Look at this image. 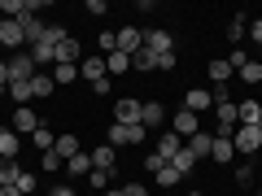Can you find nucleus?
Masks as SVG:
<instances>
[{"mask_svg":"<svg viewBox=\"0 0 262 196\" xmlns=\"http://www.w3.org/2000/svg\"><path fill=\"white\" fill-rule=\"evenodd\" d=\"M75 79H79V65H61V61L53 65V83H75Z\"/></svg>","mask_w":262,"mask_h":196,"instance_id":"30","label":"nucleus"},{"mask_svg":"<svg viewBox=\"0 0 262 196\" xmlns=\"http://www.w3.org/2000/svg\"><path fill=\"white\" fill-rule=\"evenodd\" d=\"M0 131H5V127H0Z\"/></svg>","mask_w":262,"mask_h":196,"instance_id":"54","label":"nucleus"},{"mask_svg":"<svg viewBox=\"0 0 262 196\" xmlns=\"http://www.w3.org/2000/svg\"><path fill=\"white\" fill-rule=\"evenodd\" d=\"M114 48H118V35H114V31H105V35H101V57L114 53Z\"/></svg>","mask_w":262,"mask_h":196,"instance_id":"40","label":"nucleus"},{"mask_svg":"<svg viewBox=\"0 0 262 196\" xmlns=\"http://www.w3.org/2000/svg\"><path fill=\"white\" fill-rule=\"evenodd\" d=\"M184 109H192V113H206V109H214V96H210L206 87H192V92L184 96Z\"/></svg>","mask_w":262,"mask_h":196,"instance_id":"15","label":"nucleus"},{"mask_svg":"<svg viewBox=\"0 0 262 196\" xmlns=\"http://www.w3.org/2000/svg\"><path fill=\"white\" fill-rule=\"evenodd\" d=\"M61 39H66V31L57 27V22H48V27H44V35H39L35 44L27 48V53H31V61H35V65H57V44H61Z\"/></svg>","mask_w":262,"mask_h":196,"instance_id":"1","label":"nucleus"},{"mask_svg":"<svg viewBox=\"0 0 262 196\" xmlns=\"http://www.w3.org/2000/svg\"><path fill=\"white\" fill-rule=\"evenodd\" d=\"M140 127H144V131H149V127H166V105L144 101V109H140Z\"/></svg>","mask_w":262,"mask_h":196,"instance_id":"14","label":"nucleus"},{"mask_svg":"<svg viewBox=\"0 0 262 196\" xmlns=\"http://www.w3.org/2000/svg\"><path fill=\"white\" fill-rule=\"evenodd\" d=\"M22 44H27V31H22V22H9V18H5V27H0V48H13V53H22Z\"/></svg>","mask_w":262,"mask_h":196,"instance_id":"9","label":"nucleus"},{"mask_svg":"<svg viewBox=\"0 0 262 196\" xmlns=\"http://www.w3.org/2000/svg\"><path fill=\"white\" fill-rule=\"evenodd\" d=\"M232 144H236V153H258L262 149V131L258 127H236Z\"/></svg>","mask_w":262,"mask_h":196,"instance_id":"8","label":"nucleus"},{"mask_svg":"<svg viewBox=\"0 0 262 196\" xmlns=\"http://www.w3.org/2000/svg\"><path fill=\"white\" fill-rule=\"evenodd\" d=\"M170 166H175V170H179V175H184V179H188V175H192V166H196V157H192V153H188V149H179V153H175V157H170Z\"/></svg>","mask_w":262,"mask_h":196,"instance_id":"29","label":"nucleus"},{"mask_svg":"<svg viewBox=\"0 0 262 196\" xmlns=\"http://www.w3.org/2000/svg\"><path fill=\"white\" fill-rule=\"evenodd\" d=\"M88 179H92V187H96V192H105V187L114 183V175H105V170H92Z\"/></svg>","mask_w":262,"mask_h":196,"instance_id":"39","label":"nucleus"},{"mask_svg":"<svg viewBox=\"0 0 262 196\" xmlns=\"http://www.w3.org/2000/svg\"><path fill=\"white\" fill-rule=\"evenodd\" d=\"M114 35H118V53H127V57H136L144 48V31H136V27H122Z\"/></svg>","mask_w":262,"mask_h":196,"instance_id":"10","label":"nucleus"},{"mask_svg":"<svg viewBox=\"0 0 262 196\" xmlns=\"http://www.w3.org/2000/svg\"><path fill=\"white\" fill-rule=\"evenodd\" d=\"M236 75H241V83H262V65L258 61H245Z\"/></svg>","mask_w":262,"mask_h":196,"instance_id":"32","label":"nucleus"},{"mask_svg":"<svg viewBox=\"0 0 262 196\" xmlns=\"http://www.w3.org/2000/svg\"><path fill=\"white\" fill-rule=\"evenodd\" d=\"M210 161H219V166L236 161V144H232V140H214V149H210Z\"/></svg>","mask_w":262,"mask_h":196,"instance_id":"22","label":"nucleus"},{"mask_svg":"<svg viewBox=\"0 0 262 196\" xmlns=\"http://www.w3.org/2000/svg\"><path fill=\"white\" fill-rule=\"evenodd\" d=\"M9 96H13V105H31V101H35L31 83H9Z\"/></svg>","mask_w":262,"mask_h":196,"instance_id":"31","label":"nucleus"},{"mask_svg":"<svg viewBox=\"0 0 262 196\" xmlns=\"http://www.w3.org/2000/svg\"><path fill=\"white\" fill-rule=\"evenodd\" d=\"M179 149H184V140H179L175 131H170V127H166V131H162V140H158V149H153V153H162V157H166V161H170V157H175V153H179Z\"/></svg>","mask_w":262,"mask_h":196,"instance_id":"19","label":"nucleus"},{"mask_svg":"<svg viewBox=\"0 0 262 196\" xmlns=\"http://www.w3.org/2000/svg\"><path fill=\"white\" fill-rule=\"evenodd\" d=\"M162 166H166V157H162V153H144V170H149V175H158Z\"/></svg>","mask_w":262,"mask_h":196,"instance_id":"38","label":"nucleus"},{"mask_svg":"<svg viewBox=\"0 0 262 196\" xmlns=\"http://www.w3.org/2000/svg\"><path fill=\"white\" fill-rule=\"evenodd\" d=\"M131 65H136L140 75H149V70H158V53H149V48H140V53L131 57Z\"/></svg>","mask_w":262,"mask_h":196,"instance_id":"27","label":"nucleus"},{"mask_svg":"<svg viewBox=\"0 0 262 196\" xmlns=\"http://www.w3.org/2000/svg\"><path fill=\"white\" fill-rule=\"evenodd\" d=\"M35 75H39V65L31 61V53H27V48L9 57V83H31Z\"/></svg>","mask_w":262,"mask_h":196,"instance_id":"3","label":"nucleus"},{"mask_svg":"<svg viewBox=\"0 0 262 196\" xmlns=\"http://www.w3.org/2000/svg\"><path fill=\"white\" fill-rule=\"evenodd\" d=\"M184 149L201 161V157H210V149H214V135H210V131H196V135H188V140H184Z\"/></svg>","mask_w":262,"mask_h":196,"instance_id":"12","label":"nucleus"},{"mask_svg":"<svg viewBox=\"0 0 262 196\" xmlns=\"http://www.w3.org/2000/svg\"><path fill=\"white\" fill-rule=\"evenodd\" d=\"M179 183H184V175H179V170L170 166V161L158 170V175H153V187H162V192H166V187H179Z\"/></svg>","mask_w":262,"mask_h":196,"instance_id":"20","label":"nucleus"},{"mask_svg":"<svg viewBox=\"0 0 262 196\" xmlns=\"http://www.w3.org/2000/svg\"><path fill=\"white\" fill-rule=\"evenodd\" d=\"M101 196H122V187H105V192Z\"/></svg>","mask_w":262,"mask_h":196,"instance_id":"48","label":"nucleus"},{"mask_svg":"<svg viewBox=\"0 0 262 196\" xmlns=\"http://www.w3.org/2000/svg\"><path fill=\"white\" fill-rule=\"evenodd\" d=\"M253 61H258V65H262V48H258V57H253Z\"/></svg>","mask_w":262,"mask_h":196,"instance_id":"49","label":"nucleus"},{"mask_svg":"<svg viewBox=\"0 0 262 196\" xmlns=\"http://www.w3.org/2000/svg\"><path fill=\"white\" fill-rule=\"evenodd\" d=\"M140 109H144V101H136V96H118V101H114V122L136 127V122H140Z\"/></svg>","mask_w":262,"mask_h":196,"instance_id":"5","label":"nucleus"},{"mask_svg":"<svg viewBox=\"0 0 262 196\" xmlns=\"http://www.w3.org/2000/svg\"><path fill=\"white\" fill-rule=\"evenodd\" d=\"M57 61H61V65H79V61H83V48H79L75 35H66L61 44H57Z\"/></svg>","mask_w":262,"mask_h":196,"instance_id":"13","label":"nucleus"},{"mask_svg":"<svg viewBox=\"0 0 262 196\" xmlns=\"http://www.w3.org/2000/svg\"><path fill=\"white\" fill-rule=\"evenodd\" d=\"M249 39L262 48V18H253V22H249Z\"/></svg>","mask_w":262,"mask_h":196,"instance_id":"43","label":"nucleus"},{"mask_svg":"<svg viewBox=\"0 0 262 196\" xmlns=\"http://www.w3.org/2000/svg\"><path fill=\"white\" fill-rule=\"evenodd\" d=\"M31 144H35L39 153H48V149H53V144H57V135H53V131H48V127H39L35 135H31Z\"/></svg>","mask_w":262,"mask_h":196,"instance_id":"33","label":"nucleus"},{"mask_svg":"<svg viewBox=\"0 0 262 196\" xmlns=\"http://www.w3.org/2000/svg\"><path fill=\"white\" fill-rule=\"evenodd\" d=\"M258 118H262V101H241L236 105V122L241 127H258Z\"/></svg>","mask_w":262,"mask_h":196,"instance_id":"17","label":"nucleus"},{"mask_svg":"<svg viewBox=\"0 0 262 196\" xmlns=\"http://www.w3.org/2000/svg\"><path fill=\"white\" fill-rule=\"evenodd\" d=\"M53 196H75V187H66V183H61V187H53Z\"/></svg>","mask_w":262,"mask_h":196,"instance_id":"47","label":"nucleus"},{"mask_svg":"<svg viewBox=\"0 0 262 196\" xmlns=\"http://www.w3.org/2000/svg\"><path fill=\"white\" fill-rule=\"evenodd\" d=\"M61 153H57V149H48V153H39V166H44V170H61Z\"/></svg>","mask_w":262,"mask_h":196,"instance_id":"36","label":"nucleus"},{"mask_svg":"<svg viewBox=\"0 0 262 196\" xmlns=\"http://www.w3.org/2000/svg\"><path fill=\"white\" fill-rule=\"evenodd\" d=\"M245 61H253V57H249V48H241V44H236L232 53H227V65H232V70H241Z\"/></svg>","mask_w":262,"mask_h":196,"instance_id":"35","label":"nucleus"},{"mask_svg":"<svg viewBox=\"0 0 262 196\" xmlns=\"http://www.w3.org/2000/svg\"><path fill=\"white\" fill-rule=\"evenodd\" d=\"M258 196H262V192H258Z\"/></svg>","mask_w":262,"mask_h":196,"instance_id":"55","label":"nucleus"},{"mask_svg":"<svg viewBox=\"0 0 262 196\" xmlns=\"http://www.w3.org/2000/svg\"><path fill=\"white\" fill-rule=\"evenodd\" d=\"M144 48H149V53H175V39L166 35V31H144Z\"/></svg>","mask_w":262,"mask_h":196,"instance_id":"16","label":"nucleus"},{"mask_svg":"<svg viewBox=\"0 0 262 196\" xmlns=\"http://www.w3.org/2000/svg\"><path fill=\"white\" fill-rule=\"evenodd\" d=\"M188 196H206V192H188Z\"/></svg>","mask_w":262,"mask_h":196,"instance_id":"50","label":"nucleus"},{"mask_svg":"<svg viewBox=\"0 0 262 196\" xmlns=\"http://www.w3.org/2000/svg\"><path fill=\"white\" fill-rule=\"evenodd\" d=\"M236 183L249 187V183H253V166H241V170H236Z\"/></svg>","mask_w":262,"mask_h":196,"instance_id":"42","label":"nucleus"},{"mask_svg":"<svg viewBox=\"0 0 262 196\" xmlns=\"http://www.w3.org/2000/svg\"><path fill=\"white\" fill-rule=\"evenodd\" d=\"M18 149H22L18 131H0V161H18Z\"/></svg>","mask_w":262,"mask_h":196,"instance_id":"18","label":"nucleus"},{"mask_svg":"<svg viewBox=\"0 0 262 196\" xmlns=\"http://www.w3.org/2000/svg\"><path fill=\"white\" fill-rule=\"evenodd\" d=\"M158 70H175V53H162L158 57Z\"/></svg>","mask_w":262,"mask_h":196,"instance_id":"46","label":"nucleus"},{"mask_svg":"<svg viewBox=\"0 0 262 196\" xmlns=\"http://www.w3.org/2000/svg\"><path fill=\"white\" fill-rule=\"evenodd\" d=\"M0 96H9V61H0Z\"/></svg>","mask_w":262,"mask_h":196,"instance_id":"41","label":"nucleus"},{"mask_svg":"<svg viewBox=\"0 0 262 196\" xmlns=\"http://www.w3.org/2000/svg\"><path fill=\"white\" fill-rule=\"evenodd\" d=\"M245 35H249V18H241V13H236V18H232V22H227V39H232V48H236V44H241V39H245Z\"/></svg>","mask_w":262,"mask_h":196,"instance_id":"25","label":"nucleus"},{"mask_svg":"<svg viewBox=\"0 0 262 196\" xmlns=\"http://www.w3.org/2000/svg\"><path fill=\"white\" fill-rule=\"evenodd\" d=\"M92 170H105V175H118V149L101 144V149L92 153Z\"/></svg>","mask_w":262,"mask_h":196,"instance_id":"11","label":"nucleus"},{"mask_svg":"<svg viewBox=\"0 0 262 196\" xmlns=\"http://www.w3.org/2000/svg\"><path fill=\"white\" fill-rule=\"evenodd\" d=\"M13 187H18L22 196H31V192H35V175H31V170H22V175H18V183H13Z\"/></svg>","mask_w":262,"mask_h":196,"instance_id":"37","label":"nucleus"},{"mask_svg":"<svg viewBox=\"0 0 262 196\" xmlns=\"http://www.w3.org/2000/svg\"><path fill=\"white\" fill-rule=\"evenodd\" d=\"M88 13H96V18H101V13H110V5H105V0H88Z\"/></svg>","mask_w":262,"mask_h":196,"instance_id":"45","label":"nucleus"},{"mask_svg":"<svg viewBox=\"0 0 262 196\" xmlns=\"http://www.w3.org/2000/svg\"><path fill=\"white\" fill-rule=\"evenodd\" d=\"M79 75L88 79V83H92V92L96 96H105L110 92V70H105V57H83V61H79Z\"/></svg>","mask_w":262,"mask_h":196,"instance_id":"2","label":"nucleus"},{"mask_svg":"<svg viewBox=\"0 0 262 196\" xmlns=\"http://www.w3.org/2000/svg\"><path fill=\"white\" fill-rule=\"evenodd\" d=\"M170 131H175L179 140H188V135H196V131H201V113H192V109H179L175 118H170Z\"/></svg>","mask_w":262,"mask_h":196,"instance_id":"6","label":"nucleus"},{"mask_svg":"<svg viewBox=\"0 0 262 196\" xmlns=\"http://www.w3.org/2000/svg\"><path fill=\"white\" fill-rule=\"evenodd\" d=\"M39 127H44V122H39V113L31 109V105H18V109H13V131H18V135H35Z\"/></svg>","mask_w":262,"mask_h":196,"instance_id":"7","label":"nucleus"},{"mask_svg":"<svg viewBox=\"0 0 262 196\" xmlns=\"http://www.w3.org/2000/svg\"><path fill=\"white\" fill-rule=\"evenodd\" d=\"M105 70H110V75H127V70H131V57L114 48V53H105Z\"/></svg>","mask_w":262,"mask_h":196,"instance_id":"24","label":"nucleus"},{"mask_svg":"<svg viewBox=\"0 0 262 196\" xmlns=\"http://www.w3.org/2000/svg\"><path fill=\"white\" fill-rule=\"evenodd\" d=\"M144 135L149 131L136 122V127H122V122H114L110 127V149H127V144H144Z\"/></svg>","mask_w":262,"mask_h":196,"instance_id":"4","label":"nucleus"},{"mask_svg":"<svg viewBox=\"0 0 262 196\" xmlns=\"http://www.w3.org/2000/svg\"><path fill=\"white\" fill-rule=\"evenodd\" d=\"M162 196H175V192H162Z\"/></svg>","mask_w":262,"mask_h":196,"instance_id":"52","label":"nucleus"},{"mask_svg":"<svg viewBox=\"0 0 262 196\" xmlns=\"http://www.w3.org/2000/svg\"><path fill=\"white\" fill-rule=\"evenodd\" d=\"M0 27H5V13H0Z\"/></svg>","mask_w":262,"mask_h":196,"instance_id":"51","label":"nucleus"},{"mask_svg":"<svg viewBox=\"0 0 262 196\" xmlns=\"http://www.w3.org/2000/svg\"><path fill=\"white\" fill-rule=\"evenodd\" d=\"M206 75H210V83H227V79H232L236 70H232V65H227V57H214V61H210V70H206Z\"/></svg>","mask_w":262,"mask_h":196,"instance_id":"23","label":"nucleus"},{"mask_svg":"<svg viewBox=\"0 0 262 196\" xmlns=\"http://www.w3.org/2000/svg\"><path fill=\"white\" fill-rule=\"evenodd\" d=\"M53 149L61 153L66 161H70V157H75V153H79V135H70V131H66V135H57V144H53Z\"/></svg>","mask_w":262,"mask_h":196,"instance_id":"28","label":"nucleus"},{"mask_svg":"<svg viewBox=\"0 0 262 196\" xmlns=\"http://www.w3.org/2000/svg\"><path fill=\"white\" fill-rule=\"evenodd\" d=\"M18 175H22V166L18 161H0V183L9 187V183H18Z\"/></svg>","mask_w":262,"mask_h":196,"instance_id":"34","label":"nucleus"},{"mask_svg":"<svg viewBox=\"0 0 262 196\" xmlns=\"http://www.w3.org/2000/svg\"><path fill=\"white\" fill-rule=\"evenodd\" d=\"M31 92H35V101H44V96H53V92H57L53 75H35V79H31Z\"/></svg>","mask_w":262,"mask_h":196,"instance_id":"26","label":"nucleus"},{"mask_svg":"<svg viewBox=\"0 0 262 196\" xmlns=\"http://www.w3.org/2000/svg\"><path fill=\"white\" fill-rule=\"evenodd\" d=\"M122 196H149V187H144V183H127V187H122Z\"/></svg>","mask_w":262,"mask_h":196,"instance_id":"44","label":"nucleus"},{"mask_svg":"<svg viewBox=\"0 0 262 196\" xmlns=\"http://www.w3.org/2000/svg\"><path fill=\"white\" fill-rule=\"evenodd\" d=\"M66 170H70V179H83V175H92V153H75V157L66 161Z\"/></svg>","mask_w":262,"mask_h":196,"instance_id":"21","label":"nucleus"},{"mask_svg":"<svg viewBox=\"0 0 262 196\" xmlns=\"http://www.w3.org/2000/svg\"><path fill=\"white\" fill-rule=\"evenodd\" d=\"M258 131H262V118H258Z\"/></svg>","mask_w":262,"mask_h":196,"instance_id":"53","label":"nucleus"}]
</instances>
